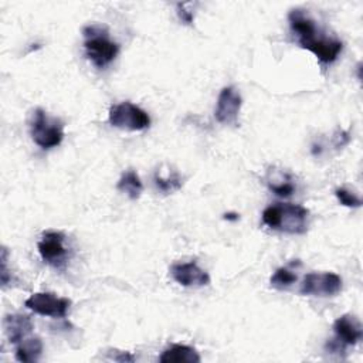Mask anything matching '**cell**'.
Segmentation results:
<instances>
[{
  "instance_id": "obj_12",
  "label": "cell",
  "mask_w": 363,
  "mask_h": 363,
  "mask_svg": "<svg viewBox=\"0 0 363 363\" xmlns=\"http://www.w3.org/2000/svg\"><path fill=\"white\" fill-rule=\"evenodd\" d=\"M3 328H4V333L9 339V342L13 345H17L21 340H24L26 337H28V335L34 329V325H33L30 316H27V315L10 313V315L4 316Z\"/></svg>"
},
{
  "instance_id": "obj_13",
  "label": "cell",
  "mask_w": 363,
  "mask_h": 363,
  "mask_svg": "<svg viewBox=\"0 0 363 363\" xmlns=\"http://www.w3.org/2000/svg\"><path fill=\"white\" fill-rule=\"evenodd\" d=\"M265 183L268 189L279 197H289L295 191V184L291 174L284 170L269 169L265 176Z\"/></svg>"
},
{
  "instance_id": "obj_18",
  "label": "cell",
  "mask_w": 363,
  "mask_h": 363,
  "mask_svg": "<svg viewBox=\"0 0 363 363\" xmlns=\"http://www.w3.org/2000/svg\"><path fill=\"white\" fill-rule=\"evenodd\" d=\"M296 279H298V275L295 269H292L291 267H281L272 274L269 282L272 288L278 291H285L291 288L296 282Z\"/></svg>"
},
{
  "instance_id": "obj_19",
  "label": "cell",
  "mask_w": 363,
  "mask_h": 363,
  "mask_svg": "<svg viewBox=\"0 0 363 363\" xmlns=\"http://www.w3.org/2000/svg\"><path fill=\"white\" fill-rule=\"evenodd\" d=\"M335 196L336 199L339 200V203L345 207H353V208H357L362 206V200L359 196H356L354 193H352L350 190L345 189V187H339L335 190Z\"/></svg>"
},
{
  "instance_id": "obj_3",
  "label": "cell",
  "mask_w": 363,
  "mask_h": 363,
  "mask_svg": "<svg viewBox=\"0 0 363 363\" xmlns=\"http://www.w3.org/2000/svg\"><path fill=\"white\" fill-rule=\"evenodd\" d=\"M82 34L85 55L96 68L108 67L119 54V45L111 40L109 31L105 26H86Z\"/></svg>"
},
{
  "instance_id": "obj_16",
  "label": "cell",
  "mask_w": 363,
  "mask_h": 363,
  "mask_svg": "<svg viewBox=\"0 0 363 363\" xmlns=\"http://www.w3.org/2000/svg\"><path fill=\"white\" fill-rule=\"evenodd\" d=\"M116 189L121 193L126 194L130 200H136L140 197V194L143 191V184H142L139 174L135 170L129 169L122 173L121 179L116 183Z\"/></svg>"
},
{
  "instance_id": "obj_15",
  "label": "cell",
  "mask_w": 363,
  "mask_h": 363,
  "mask_svg": "<svg viewBox=\"0 0 363 363\" xmlns=\"http://www.w3.org/2000/svg\"><path fill=\"white\" fill-rule=\"evenodd\" d=\"M43 354V342L40 337H26L20 343L16 345V359L18 362L31 363L37 362Z\"/></svg>"
},
{
  "instance_id": "obj_11",
  "label": "cell",
  "mask_w": 363,
  "mask_h": 363,
  "mask_svg": "<svg viewBox=\"0 0 363 363\" xmlns=\"http://www.w3.org/2000/svg\"><path fill=\"white\" fill-rule=\"evenodd\" d=\"M335 340H337L342 346H354L363 337V329L359 319L353 315H342L333 322Z\"/></svg>"
},
{
  "instance_id": "obj_7",
  "label": "cell",
  "mask_w": 363,
  "mask_h": 363,
  "mask_svg": "<svg viewBox=\"0 0 363 363\" xmlns=\"http://www.w3.org/2000/svg\"><path fill=\"white\" fill-rule=\"evenodd\" d=\"M24 305L34 313L43 316L65 318L69 311L71 301L68 298L57 296L51 292H35L24 301Z\"/></svg>"
},
{
  "instance_id": "obj_1",
  "label": "cell",
  "mask_w": 363,
  "mask_h": 363,
  "mask_svg": "<svg viewBox=\"0 0 363 363\" xmlns=\"http://www.w3.org/2000/svg\"><path fill=\"white\" fill-rule=\"evenodd\" d=\"M288 21L292 33L296 35L298 44L315 54L322 64H332L337 60L343 50V43L339 38L325 34L308 13L294 9L288 14Z\"/></svg>"
},
{
  "instance_id": "obj_23",
  "label": "cell",
  "mask_w": 363,
  "mask_h": 363,
  "mask_svg": "<svg viewBox=\"0 0 363 363\" xmlns=\"http://www.w3.org/2000/svg\"><path fill=\"white\" fill-rule=\"evenodd\" d=\"M223 218H224V220H230V221H235V220H238L240 217H238L237 213H225Z\"/></svg>"
},
{
  "instance_id": "obj_14",
  "label": "cell",
  "mask_w": 363,
  "mask_h": 363,
  "mask_svg": "<svg viewBox=\"0 0 363 363\" xmlns=\"http://www.w3.org/2000/svg\"><path fill=\"white\" fill-rule=\"evenodd\" d=\"M199 352L187 345H172L159 356L160 363H199Z\"/></svg>"
},
{
  "instance_id": "obj_5",
  "label": "cell",
  "mask_w": 363,
  "mask_h": 363,
  "mask_svg": "<svg viewBox=\"0 0 363 363\" xmlns=\"http://www.w3.org/2000/svg\"><path fill=\"white\" fill-rule=\"evenodd\" d=\"M108 121L113 128L139 132L150 126V116L146 111L132 102L115 104L109 108Z\"/></svg>"
},
{
  "instance_id": "obj_22",
  "label": "cell",
  "mask_w": 363,
  "mask_h": 363,
  "mask_svg": "<svg viewBox=\"0 0 363 363\" xmlns=\"http://www.w3.org/2000/svg\"><path fill=\"white\" fill-rule=\"evenodd\" d=\"M112 359L116 362H133L135 356H132L129 352H118V354L112 356Z\"/></svg>"
},
{
  "instance_id": "obj_10",
  "label": "cell",
  "mask_w": 363,
  "mask_h": 363,
  "mask_svg": "<svg viewBox=\"0 0 363 363\" xmlns=\"http://www.w3.org/2000/svg\"><path fill=\"white\" fill-rule=\"evenodd\" d=\"M173 279L186 288H201L210 284V275L196 262H176L170 267Z\"/></svg>"
},
{
  "instance_id": "obj_21",
  "label": "cell",
  "mask_w": 363,
  "mask_h": 363,
  "mask_svg": "<svg viewBox=\"0 0 363 363\" xmlns=\"http://www.w3.org/2000/svg\"><path fill=\"white\" fill-rule=\"evenodd\" d=\"M349 133L345 132V130H339L336 135H335V146L336 147H342L345 146L347 142H349Z\"/></svg>"
},
{
  "instance_id": "obj_2",
  "label": "cell",
  "mask_w": 363,
  "mask_h": 363,
  "mask_svg": "<svg viewBox=\"0 0 363 363\" xmlns=\"http://www.w3.org/2000/svg\"><path fill=\"white\" fill-rule=\"evenodd\" d=\"M262 223L269 230L285 234H305L309 224V210L299 204L275 203L262 211Z\"/></svg>"
},
{
  "instance_id": "obj_8",
  "label": "cell",
  "mask_w": 363,
  "mask_h": 363,
  "mask_svg": "<svg viewBox=\"0 0 363 363\" xmlns=\"http://www.w3.org/2000/svg\"><path fill=\"white\" fill-rule=\"evenodd\" d=\"M37 248L43 261L54 268H61L67 262L68 250L64 245V234L60 231L43 233Z\"/></svg>"
},
{
  "instance_id": "obj_20",
  "label": "cell",
  "mask_w": 363,
  "mask_h": 363,
  "mask_svg": "<svg viewBox=\"0 0 363 363\" xmlns=\"http://www.w3.org/2000/svg\"><path fill=\"white\" fill-rule=\"evenodd\" d=\"M177 16L180 18V21H183L184 24H193L194 16L190 10H186V4H177Z\"/></svg>"
},
{
  "instance_id": "obj_6",
  "label": "cell",
  "mask_w": 363,
  "mask_h": 363,
  "mask_svg": "<svg viewBox=\"0 0 363 363\" xmlns=\"http://www.w3.org/2000/svg\"><path fill=\"white\" fill-rule=\"evenodd\" d=\"M342 291V278L335 272H309L301 282L299 292L311 296H335Z\"/></svg>"
},
{
  "instance_id": "obj_9",
  "label": "cell",
  "mask_w": 363,
  "mask_h": 363,
  "mask_svg": "<svg viewBox=\"0 0 363 363\" xmlns=\"http://www.w3.org/2000/svg\"><path fill=\"white\" fill-rule=\"evenodd\" d=\"M242 105L241 94L234 86H224L217 98L214 118L223 125H237Z\"/></svg>"
},
{
  "instance_id": "obj_4",
  "label": "cell",
  "mask_w": 363,
  "mask_h": 363,
  "mask_svg": "<svg viewBox=\"0 0 363 363\" xmlns=\"http://www.w3.org/2000/svg\"><path fill=\"white\" fill-rule=\"evenodd\" d=\"M30 135L33 142L41 149H52L60 146L64 139V125L44 109L37 108L30 122Z\"/></svg>"
},
{
  "instance_id": "obj_17",
  "label": "cell",
  "mask_w": 363,
  "mask_h": 363,
  "mask_svg": "<svg viewBox=\"0 0 363 363\" xmlns=\"http://www.w3.org/2000/svg\"><path fill=\"white\" fill-rule=\"evenodd\" d=\"M153 182H155L156 189L159 191H162L163 194H172V193L177 191L183 184L182 177L179 176L177 172H169L166 176L156 172L153 176Z\"/></svg>"
}]
</instances>
